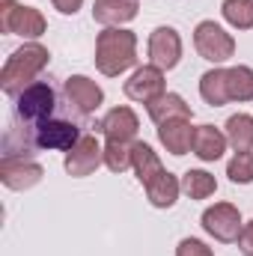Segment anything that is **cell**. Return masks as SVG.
Returning a JSON list of instances; mask_svg holds the SVG:
<instances>
[{"mask_svg":"<svg viewBox=\"0 0 253 256\" xmlns=\"http://www.w3.org/2000/svg\"><path fill=\"white\" fill-rule=\"evenodd\" d=\"M45 63H48V51L42 45H24V48H18L6 60V66H3V74H0L3 90L9 96H18L21 90H27L30 84H36L33 78L45 68Z\"/></svg>","mask_w":253,"mask_h":256,"instance_id":"6da1fadb","label":"cell"},{"mask_svg":"<svg viewBox=\"0 0 253 256\" xmlns=\"http://www.w3.org/2000/svg\"><path fill=\"white\" fill-rule=\"evenodd\" d=\"M134 45H137L134 33L116 30V27L104 30V33L98 36V45H96V66H98L104 74H120V72H126L128 66L134 63Z\"/></svg>","mask_w":253,"mask_h":256,"instance_id":"7a4b0ae2","label":"cell"},{"mask_svg":"<svg viewBox=\"0 0 253 256\" xmlns=\"http://www.w3.org/2000/svg\"><path fill=\"white\" fill-rule=\"evenodd\" d=\"M0 27L6 33H18V36H39V33H45V18L30 6L3 0L0 3Z\"/></svg>","mask_w":253,"mask_h":256,"instance_id":"3957f363","label":"cell"},{"mask_svg":"<svg viewBox=\"0 0 253 256\" xmlns=\"http://www.w3.org/2000/svg\"><path fill=\"white\" fill-rule=\"evenodd\" d=\"M194 42H196V51H200L206 60H212V63H224V60H230L232 51H236V42H232L214 21H202V24L196 27Z\"/></svg>","mask_w":253,"mask_h":256,"instance_id":"277c9868","label":"cell"},{"mask_svg":"<svg viewBox=\"0 0 253 256\" xmlns=\"http://www.w3.org/2000/svg\"><path fill=\"white\" fill-rule=\"evenodd\" d=\"M54 110V90L42 80L30 84L27 90L18 92V116L30 120V122H45Z\"/></svg>","mask_w":253,"mask_h":256,"instance_id":"5b68a950","label":"cell"},{"mask_svg":"<svg viewBox=\"0 0 253 256\" xmlns=\"http://www.w3.org/2000/svg\"><path fill=\"white\" fill-rule=\"evenodd\" d=\"M126 96L134 98V102H155L158 96H164V74L158 66H143L131 74V80L126 84Z\"/></svg>","mask_w":253,"mask_h":256,"instance_id":"8992f818","label":"cell"},{"mask_svg":"<svg viewBox=\"0 0 253 256\" xmlns=\"http://www.w3.org/2000/svg\"><path fill=\"white\" fill-rule=\"evenodd\" d=\"M202 226H206L214 238H220V242H236V238L242 236V218H238V212H236L232 206H226V202H218L214 208H208V212L202 214Z\"/></svg>","mask_w":253,"mask_h":256,"instance_id":"52a82bcc","label":"cell"},{"mask_svg":"<svg viewBox=\"0 0 253 256\" xmlns=\"http://www.w3.org/2000/svg\"><path fill=\"white\" fill-rule=\"evenodd\" d=\"M104 152L98 146L96 137H80L72 149H68V158H66V170L72 176H90L98 164H102Z\"/></svg>","mask_w":253,"mask_h":256,"instance_id":"ba28073f","label":"cell"},{"mask_svg":"<svg viewBox=\"0 0 253 256\" xmlns=\"http://www.w3.org/2000/svg\"><path fill=\"white\" fill-rule=\"evenodd\" d=\"M179 54H182V42H179V33L173 27H158L149 39V57L152 66L158 68H173L179 63Z\"/></svg>","mask_w":253,"mask_h":256,"instance_id":"9c48e42d","label":"cell"},{"mask_svg":"<svg viewBox=\"0 0 253 256\" xmlns=\"http://www.w3.org/2000/svg\"><path fill=\"white\" fill-rule=\"evenodd\" d=\"M80 140L78 126H68L63 120H45L36 126V146L42 149H72Z\"/></svg>","mask_w":253,"mask_h":256,"instance_id":"30bf717a","label":"cell"},{"mask_svg":"<svg viewBox=\"0 0 253 256\" xmlns=\"http://www.w3.org/2000/svg\"><path fill=\"white\" fill-rule=\"evenodd\" d=\"M0 176H3V182L9 185V188H30V185H36L39 182V176H42V167L39 164H33V161H27L24 155H6L3 158V164H0Z\"/></svg>","mask_w":253,"mask_h":256,"instance_id":"8fae6325","label":"cell"},{"mask_svg":"<svg viewBox=\"0 0 253 256\" xmlns=\"http://www.w3.org/2000/svg\"><path fill=\"white\" fill-rule=\"evenodd\" d=\"M158 134H161V143L173 155H185L190 149V143H194V128H190V120H185V116H176V120L161 122Z\"/></svg>","mask_w":253,"mask_h":256,"instance_id":"7c38bea8","label":"cell"},{"mask_svg":"<svg viewBox=\"0 0 253 256\" xmlns=\"http://www.w3.org/2000/svg\"><path fill=\"white\" fill-rule=\"evenodd\" d=\"M66 96H68V102H72L80 114H90V110L98 108V102H102V90H98L92 80L80 78V74L66 80Z\"/></svg>","mask_w":253,"mask_h":256,"instance_id":"4fadbf2b","label":"cell"},{"mask_svg":"<svg viewBox=\"0 0 253 256\" xmlns=\"http://www.w3.org/2000/svg\"><path fill=\"white\" fill-rule=\"evenodd\" d=\"M224 146H226V137H224L214 126L194 128V143H190V149H194L202 161H218V158L224 155Z\"/></svg>","mask_w":253,"mask_h":256,"instance_id":"5bb4252c","label":"cell"},{"mask_svg":"<svg viewBox=\"0 0 253 256\" xmlns=\"http://www.w3.org/2000/svg\"><path fill=\"white\" fill-rule=\"evenodd\" d=\"M102 131L108 134V140L126 143V140H131V137L137 134V116H134L128 108H116V110H110V114L102 120Z\"/></svg>","mask_w":253,"mask_h":256,"instance_id":"9a60e30c","label":"cell"},{"mask_svg":"<svg viewBox=\"0 0 253 256\" xmlns=\"http://www.w3.org/2000/svg\"><path fill=\"white\" fill-rule=\"evenodd\" d=\"M92 15L102 24H122L137 15V0H96Z\"/></svg>","mask_w":253,"mask_h":256,"instance_id":"2e32d148","label":"cell"},{"mask_svg":"<svg viewBox=\"0 0 253 256\" xmlns=\"http://www.w3.org/2000/svg\"><path fill=\"white\" fill-rule=\"evenodd\" d=\"M149 116H152L158 126L167 122V120H176V116L190 120V108L176 96V92H164V96H158L155 102H149Z\"/></svg>","mask_w":253,"mask_h":256,"instance_id":"e0dca14e","label":"cell"},{"mask_svg":"<svg viewBox=\"0 0 253 256\" xmlns=\"http://www.w3.org/2000/svg\"><path fill=\"white\" fill-rule=\"evenodd\" d=\"M131 167L137 170V179H140L143 185H149L158 173H164L161 161L155 158V152H152L146 143H134V146H131Z\"/></svg>","mask_w":253,"mask_h":256,"instance_id":"ac0fdd59","label":"cell"},{"mask_svg":"<svg viewBox=\"0 0 253 256\" xmlns=\"http://www.w3.org/2000/svg\"><path fill=\"white\" fill-rule=\"evenodd\" d=\"M200 92L208 104H224L230 102V92H226V68H214V72H206L202 80H200Z\"/></svg>","mask_w":253,"mask_h":256,"instance_id":"d6986e66","label":"cell"},{"mask_svg":"<svg viewBox=\"0 0 253 256\" xmlns=\"http://www.w3.org/2000/svg\"><path fill=\"white\" fill-rule=\"evenodd\" d=\"M226 140L236 146V152H250L253 149V116L238 114L226 122Z\"/></svg>","mask_w":253,"mask_h":256,"instance_id":"ffe728a7","label":"cell"},{"mask_svg":"<svg viewBox=\"0 0 253 256\" xmlns=\"http://www.w3.org/2000/svg\"><path fill=\"white\" fill-rule=\"evenodd\" d=\"M146 191H149V200L155 202V206H173L176 202V194H179V182L164 170V173H158L149 185H146Z\"/></svg>","mask_w":253,"mask_h":256,"instance_id":"44dd1931","label":"cell"},{"mask_svg":"<svg viewBox=\"0 0 253 256\" xmlns=\"http://www.w3.org/2000/svg\"><path fill=\"white\" fill-rule=\"evenodd\" d=\"M226 92H230V98H238V102L253 98V72L248 66L226 68Z\"/></svg>","mask_w":253,"mask_h":256,"instance_id":"7402d4cb","label":"cell"},{"mask_svg":"<svg viewBox=\"0 0 253 256\" xmlns=\"http://www.w3.org/2000/svg\"><path fill=\"white\" fill-rule=\"evenodd\" d=\"M224 18L238 30L253 27V0H224Z\"/></svg>","mask_w":253,"mask_h":256,"instance_id":"603a6c76","label":"cell"},{"mask_svg":"<svg viewBox=\"0 0 253 256\" xmlns=\"http://www.w3.org/2000/svg\"><path fill=\"white\" fill-rule=\"evenodd\" d=\"M182 191L188 196H194V200H202V196L214 194V179L208 173H202V170H190L182 179Z\"/></svg>","mask_w":253,"mask_h":256,"instance_id":"cb8c5ba5","label":"cell"},{"mask_svg":"<svg viewBox=\"0 0 253 256\" xmlns=\"http://www.w3.org/2000/svg\"><path fill=\"white\" fill-rule=\"evenodd\" d=\"M104 164H108L114 173L128 170V167H131V149H128L126 143H120V140H110L108 149H104Z\"/></svg>","mask_w":253,"mask_h":256,"instance_id":"d4e9b609","label":"cell"},{"mask_svg":"<svg viewBox=\"0 0 253 256\" xmlns=\"http://www.w3.org/2000/svg\"><path fill=\"white\" fill-rule=\"evenodd\" d=\"M230 179L232 182H253V155L250 152H238L230 161Z\"/></svg>","mask_w":253,"mask_h":256,"instance_id":"484cf974","label":"cell"},{"mask_svg":"<svg viewBox=\"0 0 253 256\" xmlns=\"http://www.w3.org/2000/svg\"><path fill=\"white\" fill-rule=\"evenodd\" d=\"M176 256H212V250L202 244V242H194V238H185L182 244H179V250Z\"/></svg>","mask_w":253,"mask_h":256,"instance_id":"4316f807","label":"cell"},{"mask_svg":"<svg viewBox=\"0 0 253 256\" xmlns=\"http://www.w3.org/2000/svg\"><path fill=\"white\" fill-rule=\"evenodd\" d=\"M238 244H242V250L248 256H253V220L242 230V236H238Z\"/></svg>","mask_w":253,"mask_h":256,"instance_id":"83f0119b","label":"cell"},{"mask_svg":"<svg viewBox=\"0 0 253 256\" xmlns=\"http://www.w3.org/2000/svg\"><path fill=\"white\" fill-rule=\"evenodd\" d=\"M54 6L60 9V12H78V6H80V0H54Z\"/></svg>","mask_w":253,"mask_h":256,"instance_id":"f1b7e54d","label":"cell"}]
</instances>
